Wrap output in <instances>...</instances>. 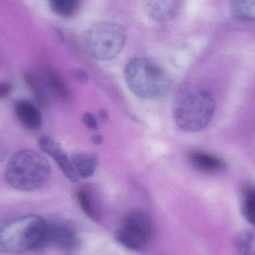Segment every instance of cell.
Wrapping results in <instances>:
<instances>
[{"mask_svg":"<svg viewBox=\"0 0 255 255\" xmlns=\"http://www.w3.org/2000/svg\"><path fill=\"white\" fill-rule=\"evenodd\" d=\"M49 223L37 215L13 219L0 224V253L21 254L48 246Z\"/></svg>","mask_w":255,"mask_h":255,"instance_id":"1","label":"cell"},{"mask_svg":"<svg viewBox=\"0 0 255 255\" xmlns=\"http://www.w3.org/2000/svg\"><path fill=\"white\" fill-rule=\"evenodd\" d=\"M125 79L130 91L143 100L166 97L172 86L167 72L152 60L145 58H134L127 63Z\"/></svg>","mask_w":255,"mask_h":255,"instance_id":"2","label":"cell"},{"mask_svg":"<svg viewBox=\"0 0 255 255\" xmlns=\"http://www.w3.org/2000/svg\"><path fill=\"white\" fill-rule=\"evenodd\" d=\"M52 169L47 159L37 151L22 150L7 161L4 176L9 185L21 191H32L49 181Z\"/></svg>","mask_w":255,"mask_h":255,"instance_id":"3","label":"cell"},{"mask_svg":"<svg viewBox=\"0 0 255 255\" xmlns=\"http://www.w3.org/2000/svg\"><path fill=\"white\" fill-rule=\"evenodd\" d=\"M215 109L212 94L204 88H195L180 97L174 109V121L184 131H199L209 125Z\"/></svg>","mask_w":255,"mask_h":255,"instance_id":"4","label":"cell"},{"mask_svg":"<svg viewBox=\"0 0 255 255\" xmlns=\"http://www.w3.org/2000/svg\"><path fill=\"white\" fill-rule=\"evenodd\" d=\"M126 42L127 34L121 24L103 21L88 29L84 45L87 53L91 58L98 61H109L122 52Z\"/></svg>","mask_w":255,"mask_h":255,"instance_id":"5","label":"cell"},{"mask_svg":"<svg viewBox=\"0 0 255 255\" xmlns=\"http://www.w3.org/2000/svg\"><path fill=\"white\" fill-rule=\"evenodd\" d=\"M154 226L149 216L140 210L127 214L117 232L118 241L131 250L145 249L151 242Z\"/></svg>","mask_w":255,"mask_h":255,"instance_id":"6","label":"cell"},{"mask_svg":"<svg viewBox=\"0 0 255 255\" xmlns=\"http://www.w3.org/2000/svg\"><path fill=\"white\" fill-rule=\"evenodd\" d=\"M39 145L45 153L55 160L68 179L73 182L79 181V175L73 166V162L57 141L51 136L43 135L39 139Z\"/></svg>","mask_w":255,"mask_h":255,"instance_id":"7","label":"cell"},{"mask_svg":"<svg viewBox=\"0 0 255 255\" xmlns=\"http://www.w3.org/2000/svg\"><path fill=\"white\" fill-rule=\"evenodd\" d=\"M79 239L73 226L67 223H49L48 245L64 250H72L78 245Z\"/></svg>","mask_w":255,"mask_h":255,"instance_id":"8","label":"cell"},{"mask_svg":"<svg viewBox=\"0 0 255 255\" xmlns=\"http://www.w3.org/2000/svg\"><path fill=\"white\" fill-rule=\"evenodd\" d=\"M189 161L193 169L202 173H219L226 168L224 160L207 151H192L189 155Z\"/></svg>","mask_w":255,"mask_h":255,"instance_id":"9","label":"cell"},{"mask_svg":"<svg viewBox=\"0 0 255 255\" xmlns=\"http://www.w3.org/2000/svg\"><path fill=\"white\" fill-rule=\"evenodd\" d=\"M14 113L19 122L29 130L42 127L43 118L38 108L26 100H18L14 104Z\"/></svg>","mask_w":255,"mask_h":255,"instance_id":"10","label":"cell"},{"mask_svg":"<svg viewBox=\"0 0 255 255\" xmlns=\"http://www.w3.org/2000/svg\"><path fill=\"white\" fill-rule=\"evenodd\" d=\"M43 79L48 91L58 101L64 103L71 102L73 99L71 91L58 73L54 70H46Z\"/></svg>","mask_w":255,"mask_h":255,"instance_id":"11","label":"cell"},{"mask_svg":"<svg viewBox=\"0 0 255 255\" xmlns=\"http://www.w3.org/2000/svg\"><path fill=\"white\" fill-rule=\"evenodd\" d=\"M78 175L82 178H90L94 175L98 166L99 158L91 153L78 152L71 158Z\"/></svg>","mask_w":255,"mask_h":255,"instance_id":"12","label":"cell"},{"mask_svg":"<svg viewBox=\"0 0 255 255\" xmlns=\"http://www.w3.org/2000/svg\"><path fill=\"white\" fill-rule=\"evenodd\" d=\"M145 4L151 17L162 20L173 16L177 7L173 0H145Z\"/></svg>","mask_w":255,"mask_h":255,"instance_id":"13","label":"cell"},{"mask_svg":"<svg viewBox=\"0 0 255 255\" xmlns=\"http://www.w3.org/2000/svg\"><path fill=\"white\" fill-rule=\"evenodd\" d=\"M76 196L84 213L92 220H97L99 215L98 205L92 191L86 187H81L78 190Z\"/></svg>","mask_w":255,"mask_h":255,"instance_id":"14","label":"cell"},{"mask_svg":"<svg viewBox=\"0 0 255 255\" xmlns=\"http://www.w3.org/2000/svg\"><path fill=\"white\" fill-rule=\"evenodd\" d=\"M235 17L241 20H255V0H230Z\"/></svg>","mask_w":255,"mask_h":255,"instance_id":"15","label":"cell"},{"mask_svg":"<svg viewBox=\"0 0 255 255\" xmlns=\"http://www.w3.org/2000/svg\"><path fill=\"white\" fill-rule=\"evenodd\" d=\"M241 208L246 220L255 227V186H247L243 190Z\"/></svg>","mask_w":255,"mask_h":255,"instance_id":"16","label":"cell"},{"mask_svg":"<svg viewBox=\"0 0 255 255\" xmlns=\"http://www.w3.org/2000/svg\"><path fill=\"white\" fill-rule=\"evenodd\" d=\"M255 236L251 231L240 232L234 240V247L238 255H252Z\"/></svg>","mask_w":255,"mask_h":255,"instance_id":"17","label":"cell"},{"mask_svg":"<svg viewBox=\"0 0 255 255\" xmlns=\"http://www.w3.org/2000/svg\"><path fill=\"white\" fill-rule=\"evenodd\" d=\"M52 10L63 17H71L80 6V0H49Z\"/></svg>","mask_w":255,"mask_h":255,"instance_id":"18","label":"cell"},{"mask_svg":"<svg viewBox=\"0 0 255 255\" xmlns=\"http://www.w3.org/2000/svg\"><path fill=\"white\" fill-rule=\"evenodd\" d=\"M82 121H83L84 124L88 128L92 129V130H97L98 128V122H97V118L92 114L85 113Z\"/></svg>","mask_w":255,"mask_h":255,"instance_id":"19","label":"cell"},{"mask_svg":"<svg viewBox=\"0 0 255 255\" xmlns=\"http://www.w3.org/2000/svg\"><path fill=\"white\" fill-rule=\"evenodd\" d=\"M10 91L9 85L0 83V97H6L10 93Z\"/></svg>","mask_w":255,"mask_h":255,"instance_id":"20","label":"cell"},{"mask_svg":"<svg viewBox=\"0 0 255 255\" xmlns=\"http://www.w3.org/2000/svg\"><path fill=\"white\" fill-rule=\"evenodd\" d=\"M77 80L80 82H86L88 80V76L85 72L79 71L77 73Z\"/></svg>","mask_w":255,"mask_h":255,"instance_id":"21","label":"cell"},{"mask_svg":"<svg viewBox=\"0 0 255 255\" xmlns=\"http://www.w3.org/2000/svg\"><path fill=\"white\" fill-rule=\"evenodd\" d=\"M92 140L95 145H100L103 142V139L100 135H95V136H93Z\"/></svg>","mask_w":255,"mask_h":255,"instance_id":"22","label":"cell"},{"mask_svg":"<svg viewBox=\"0 0 255 255\" xmlns=\"http://www.w3.org/2000/svg\"><path fill=\"white\" fill-rule=\"evenodd\" d=\"M5 150L4 145L0 142V159L3 158L5 155Z\"/></svg>","mask_w":255,"mask_h":255,"instance_id":"23","label":"cell"},{"mask_svg":"<svg viewBox=\"0 0 255 255\" xmlns=\"http://www.w3.org/2000/svg\"><path fill=\"white\" fill-rule=\"evenodd\" d=\"M100 118H101L103 120H106L109 118V115H108L107 112H106L105 110H103L102 112H100Z\"/></svg>","mask_w":255,"mask_h":255,"instance_id":"24","label":"cell"},{"mask_svg":"<svg viewBox=\"0 0 255 255\" xmlns=\"http://www.w3.org/2000/svg\"><path fill=\"white\" fill-rule=\"evenodd\" d=\"M252 255H255V253H252Z\"/></svg>","mask_w":255,"mask_h":255,"instance_id":"25","label":"cell"}]
</instances>
